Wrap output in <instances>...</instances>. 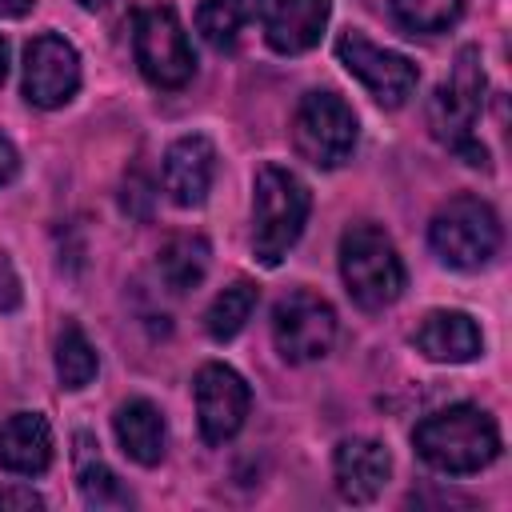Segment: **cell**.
I'll return each instance as SVG.
<instances>
[{"label": "cell", "mask_w": 512, "mask_h": 512, "mask_svg": "<svg viewBox=\"0 0 512 512\" xmlns=\"http://www.w3.org/2000/svg\"><path fill=\"white\" fill-rule=\"evenodd\" d=\"M212 180H216V148L208 136H196V132L180 136L164 152V192L172 196V204L180 208L204 204Z\"/></svg>", "instance_id": "12"}, {"label": "cell", "mask_w": 512, "mask_h": 512, "mask_svg": "<svg viewBox=\"0 0 512 512\" xmlns=\"http://www.w3.org/2000/svg\"><path fill=\"white\" fill-rule=\"evenodd\" d=\"M336 56H340V64L372 92V100H380L384 108H400V104L416 92V80H420L416 64H412L408 56L392 52V48L372 44L364 32H352V28L340 32Z\"/></svg>", "instance_id": "9"}, {"label": "cell", "mask_w": 512, "mask_h": 512, "mask_svg": "<svg viewBox=\"0 0 512 512\" xmlns=\"http://www.w3.org/2000/svg\"><path fill=\"white\" fill-rule=\"evenodd\" d=\"M16 164H20V160H16V148H12V144L0 136V184L16 176Z\"/></svg>", "instance_id": "27"}, {"label": "cell", "mask_w": 512, "mask_h": 512, "mask_svg": "<svg viewBox=\"0 0 512 512\" xmlns=\"http://www.w3.org/2000/svg\"><path fill=\"white\" fill-rule=\"evenodd\" d=\"M416 348L436 364H468L480 356L484 340L468 312H428L416 328Z\"/></svg>", "instance_id": "16"}, {"label": "cell", "mask_w": 512, "mask_h": 512, "mask_svg": "<svg viewBox=\"0 0 512 512\" xmlns=\"http://www.w3.org/2000/svg\"><path fill=\"white\" fill-rule=\"evenodd\" d=\"M112 428H116L120 448L136 464H144V468L160 464V456H164V416H160V408L152 400H144V396L124 400L116 408V416H112Z\"/></svg>", "instance_id": "17"}, {"label": "cell", "mask_w": 512, "mask_h": 512, "mask_svg": "<svg viewBox=\"0 0 512 512\" xmlns=\"http://www.w3.org/2000/svg\"><path fill=\"white\" fill-rule=\"evenodd\" d=\"M32 12V0H0V16H28Z\"/></svg>", "instance_id": "28"}, {"label": "cell", "mask_w": 512, "mask_h": 512, "mask_svg": "<svg viewBox=\"0 0 512 512\" xmlns=\"http://www.w3.org/2000/svg\"><path fill=\"white\" fill-rule=\"evenodd\" d=\"M192 396H196V420H200V436L208 444H224L240 432L252 392L244 384V376L228 364H204L192 380Z\"/></svg>", "instance_id": "10"}, {"label": "cell", "mask_w": 512, "mask_h": 512, "mask_svg": "<svg viewBox=\"0 0 512 512\" xmlns=\"http://www.w3.org/2000/svg\"><path fill=\"white\" fill-rule=\"evenodd\" d=\"M52 428L40 412H16L0 424V468L16 476H40L52 464Z\"/></svg>", "instance_id": "15"}, {"label": "cell", "mask_w": 512, "mask_h": 512, "mask_svg": "<svg viewBox=\"0 0 512 512\" xmlns=\"http://www.w3.org/2000/svg\"><path fill=\"white\" fill-rule=\"evenodd\" d=\"M44 500L32 488H0V508H40Z\"/></svg>", "instance_id": "26"}, {"label": "cell", "mask_w": 512, "mask_h": 512, "mask_svg": "<svg viewBox=\"0 0 512 512\" xmlns=\"http://www.w3.org/2000/svg\"><path fill=\"white\" fill-rule=\"evenodd\" d=\"M484 104V68H480V48L464 44L456 52L452 76L436 88L432 104H428V124L436 132L440 144H448L452 152H460L468 164H488L484 144L476 140V116Z\"/></svg>", "instance_id": "3"}, {"label": "cell", "mask_w": 512, "mask_h": 512, "mask_svg": "<svg viewBox=\"0 0 512 512\" xmlns=\"http://www.w3.org/2000/svg\"><path fill=\"white\" fill-rule=\"evenodd\" d=\"M272 340H276V352L288 364H308V360L328 356V348L336 340L332 304L324 296L308 292V288H296V292L280 296L276 308H272Z\"/></svg>", "instance_id": "8"}, {"label": "cell", "mask_w": 512, "mask_h": 512, "mask_svg": "<svg viewBox=\"0 0 512 512\" xmlns=\"http://www.w3.org/2000/svg\"><path fill=\"white\" fill-rule=\"evenodd\" d=\"M256 300H260V288H256L252 280H232V284L208 304V312H204L208 336H212V340H232V336L248 324Z\"/></svg>", "instance_id": "19"}, {"label": "cell", "mask_w": 512, "mask_h": 512, "mask_svg": "<svg viewBox=\"0 0 512 512\" xmlns=\"http://www.w3.org/2000/svg\"><path fill=\"white\" fill-rule=\"evenodd\" d=\"M428 240H432V252L448 268L472 272V268H480V264H488L496 256V248H500V220H496V212L484 200L452 196L432 216Z\"/></svg>", "instance_id": "5"}, {"label": "cell", "mask_w": 512, "mask_h": 512, "mask_svg": "<svg viewBox=\"0 0 512 512\" xmlns=\"http://www.w3.org/2000/svg\"><path fill=\"white\" fill-rule=\"evenodd\" d=\"M132 48L144 80L156 88H184L196 72L188 32L168 4H152L132 16Z\"/></svg>", "instance_id": "6"}, {"label": "cell", "mask_w": 512, "mask_h": 512, "mask_svg": "<svg viewBox=\"0 0 512 512\" xmlns=\"http://www.w3.org/2000/svg\"><path fill=\"white\" fill-rule=\"evenodd\" d=\"M152 180H144L140 172H128V180H124V192H120V208L128 212V216H136V220H148L152 216Z\"/></svg>", "instance_id": "24"}, {"label": "cell", "mask_w": 512, "mask_h": 512, "mask_svg": "<svg viewBox=\"0 0 512 512\" xmlns=\"http://www.w3.org/2000/svg\"><path fill=\"white\" fill-rule=\"evenodd\" d=\"M244 24H248V16L236 0H200V8H196V32L212 48H232Z\"/></svg>", "instance_id": "21"}, {"label": "cell", "mask_w": 512, "mask_h": 512, "mask_svg": "<svg viewBox=\"0 0 512 512\" xmlns=\"http://www.w3.org/2000/svg\"><path fill=\"white\" fill-rule=\"evenodd\" d=\"M76 88H80L76 48L56 32L32 36V44L24 48V96H28V104L60 108L76 96Z\"/></svg>", "instance_id": "11"}, {"label": "cell", "mask_w": 512, "mask_h": 512, "mask_svg": "<svg viewBox=\"0 0 512 512\" xmlns=\"http://www.w3.org/2000/svg\"><path fill=\"white\" fill-rule=\"evenodd\" d=\"M332 472H336V492L352 504H368L384 492L388 476H392V456L384 444L352 436L340 440L336 456H332Z\"/></svg>", "instance_id": "13"}, {"label": "cell", "mask_w": 512, "mask_h": 512, "mask_svg": "<svg viewBox=\"0 0 512 512\" xmlns=\"http://www.w3.org/2000/svg\"><path fill=\"white\" fill-rule=\"evenodd\" d=\"M312 196L304 180L280 164H264L252 184V252L264 268H276L308 224Z\"/></svg>", "instance_id": "2"}, {"label": "cell", "mask_w": 512, "mask_h": 512, "mask_svg": "<svg viewBox=\"0 0 512 512\" xmlns=\"http://www.w3.org/2000/svg\"><path fill=\"white\" fill-rule=\"evenodd\" d=\"M332 16V0H272L264 16V40L272 52L296 56L320 44Z\"/></svg>", "instance_id": "14"}, {"label": "cell", "mask_w": 512, "mask_h": 512, "mask_svg": "<svg viewBox=\"0 0 512 512\" xmlns=\"http://www.w3.org/2000/svg\"><path fill=\"white\" fill-rule=\"evenodd\" d=\"M208 240L204 236H168L156 252V272L172 292H192L208 272Z\"/></svg>", "instance_id": "18"}, {"label": "cell", "mask_w": 512, "mask_h": 512, "mask_svg": "<svg viewBox=\"0 0 512 512\" xmlns=\"http://www.w3.org/2000/svg\"><path fill=\"white\" fill-rule=\"evenodd\" d=\"M340 276L348 296L368 312L388 308L404 292L400 252L376 224H352L340 236Z\"/></svg>", "instance_id": "4"}, {"label": "cell", "mask_w": 512, "mask_h": 512, "mask_svg": "<svg viewBox=\"0 0 512 512\" xmlns=\"http://www.w3.org/2000/svg\"><path fill=\"white\" fill-rule=\"evenodd\" d=\"M16 304H20V280L12 272V260L0 252V312H8Z\"/></svg>", "instance_id": "25"}, {"label": "cell", "mask_w": 512, "mask_h": 512, "mask_svg": "<svg viewBox=\"0 0 512 512\" xmlns=\"http://www.w3.org/2000/svg\"><path fill=\"white\" fill-rule=\"evenodd\" d=\"M100 360H96V348L88 344V336L80 332V324H64L60 336H56V376L64 388H88L92 376H96Z\"/></svg>", "instance_id": "20"}, {"label": "cell", "mask_w": 512, "mask_h": 512, "mask_svg": "<svg viewBox=\"0 0 512 512\" xmlns=\"http://www.w3.org/2000/svg\"><path fill=\"white\" fill-rule=\"evenodd\" d=\"M80 492L96 508H124V504H132L128 488L116 480V472L100 456H88V452H80Z\"/></svg>", "instance_id": "23"}, {"label": "cell", "mask_w": 512, "mask_h": 512, "mask_svg": "<svg viewBox=\"0 0 512 512\" xmlns=\"http://www.w3.org/2000/svg\"><path fill=\"white\" fill-rule=\"evenodd\" d=\"M76 4H84V8H104L108 0H76Z\"/></svg>", "instance_id": "30"}, {"label": "cell", "mask_w": 512, "mask_h": 512, "mask_svg": "<svg viewBox=\"0 0 512 512\" xmlns=\"http://www.w3.org/2000/svg\"><path fill=\"white\" fill-rule=\"evenodd\" d=\"M4 76H8V40L0 36V84H4Z\"/></svg>", "instance_id": "29"}, {"label": "cell", "mask_w": 512, "mask_h": 512, "mask_svg": "<svg viewBox=\"0 0 512 512\" xmlns=\"http://www.w3.org/2000/svg\"><path fill=\"white\" fill-rule=\"evenodd\" d=\"M392 12L408 32H444L460 20L464 0H392Z\"/></svg>", "instance_id": "22"}, {"label": "cell", "mask_w": 512, "mask_h": 512, "mask_svg": "<svg viewBox=\"0 0 512 512\" xmlns=\"http://www.w3.org/2000/svg\"><path fill=\"white\" fill-rule=\"evenodd\" d=\"M296 152L316 168H336L356 148V116L336 92H308L292 116Z\"/></svg>", "instance_id": "7"}, {"label": "cell", "mask_w": 512, "mask_h": 512, "mask_svg": "<svg viewBox=\"0 0 512 512\" xmlns=\"http://www.w3.org/2000/svg\"><path fill=\"white\" fill-rule=\"evenodd\" d=\"M412 444H416L420 460L432 464L436 472L468 476V472H480L484 464L496 460L500 428L484 408L452 404V408H440V412L424 416L412 428Z\"/></svg>", "instance_id": "1"}]
</instances>
